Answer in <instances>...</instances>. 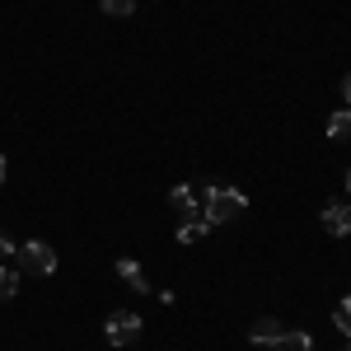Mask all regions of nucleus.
I'll return each mask as SVG.
<instances>
[{
  "instance_id": "nucleus-1",
  "label": "nucleus",
  "mask_w": 351,
  "mask_h": 351,
  "mask_svg": "<svg viewBox=\"0 0 351 351\" xmlns=\"http://www.w3.org/2000/svg\"><path fill=\"white\" fill-rule=\"evenodd\" d=\"M248 211V197L234 188H206V225H225Z\"/></svg>"
},
{
  "instance_id": "nucleus-2",
  "label": "nucleus",
  "mask_w": 351,
  "mask_h": 351,
  "mask_svg": "<svg viewBox=\"0 0 351 351\" xmlns=\"http://www.w3.org/2000/svg\"><path fill=\"white\" fill-rule=\"evenodd\" d=\"M19 267L33 271V276H52L56 271V248L43 239H28L24 248H19Z\"/></svg>"
},
{
  "instance_id": "nucleus-3",
  "label": "nucleus",
  "mask_w": 351,
  "mask_h": 351,
  "mask_svg": "<svg viewBox=\"0 0 351 351\" xmlns=\"http://www.w3.org/2000/svg\"><path fill=\"white\" fill-rule=\"evenodd\" d=\"M104 332H108L112 347H132L136 337H141V314H132V309H117V314H108Z\"/></svg>"
},
{
  "instance_id": "nucleus-4",
  "label": "nucleus",
  "mask_w": 351,
  "mask_h": 351,
  "mask_svg": "<svg viewBox=\"0 0 351 351\" xmlns=\"http://www.w3.org/2000/svg\"><path fill=\"white\" fill-rule=\"evenodd\" d=\"M324 230H328V234H337V239L351 234V206H347V202H328V206H324Z\"/></svg>"
},
{
  "instance_id": "nucleus-5",
  "label": "nucleus",
  "mask_w": 351,
  "mask_h": 351,
  "mask_svg": "<svg viewBox=\"0 0 351 351\" xmlns=\"http://www.w3.org/2000/svg\"><path fill=\"white\" fill-rule=\"evenodd\" d=\"M117 276H122V281H127L132 291H141V295H150V276L141 271V263H132V258H122V263H117Z\"/></svg>"
},
{
  "instance_id": "nucleus-6",
  "label": "nucleus",
  "mask_w": 351,
  "mask_h": 351,
  "mask_svg": "<svg viewBox=\"0 0 351 351\" xmlns=\"http://www.w3.org/2000/svg\"><path fill=\"white\" fill-rule=\"evenodd\" d=\"M281 332H286V328L276 324V319H258V324L248 328V337H253L258 347H276V342H281Z\"/></svg>"
},
{
  "instance_id": "nucleus-7",
  "label": "nucleus",
  "mask_w": 351,
  "mask_h": 351,
  "mask_svg": "<svg viewBox=\"0 0 351 351\" xmlns=\"http://www.w3.org/2000/svg\"><path fill=\"white\" fill-rule=\"evenodd\" d=\"M169 206H173L178 216H197V192L192 188H173L169 192Z\"/></svg>"
},
{
  "instance_id": "nucleus-8",
  "label": "nucleus",
  "mask_w": 351,
  "mask_h": 351,
  "mask_svg": "<svg viewBox=\"0 0 351 351\" xmlns=\"http://www.w3.org/2000/svg\"><path fill=\"white\" fill-rule=\"evenodd\" d=\"M328 141H351V108L328 117Z\"/></svg>"
},
{
  "instance_id": "nucleus-9",
  "label": "nucleus",
  "mask_w": 351,
  "mask_h": 351,
  "mask_svg": "<svg viewBox=\"0 0 351 351\" xmlns=\"http://www.w3.org/2000/svg\"><path fill=\"white\" fill-rule=\"evenodd\" d=\"M206 230H211V225H206V216L183 220V225H178V243H197V239H206Z\"/></svg>"
},
{
  "instance_id": "nucleus-10",
  "label": "nucleus",
  "mask_w": 351,
  "mask_h": 351,
  "mask_svg": "<svg viewBox=\"0 0 351 351\" xmlns=\"http://www.w3.org/2000/svg\"><path fill=\"white\" fill-rule=\"evenodd\" d=\"M314 342H309V332H295V328H286L281 332V342H276V351H309Z\"/></svg>"
},
{
  "instance_id": "nucleus-11",
  "label": "nucleus",
  "mask_w": 351,
  "mask_h": 351,
  "mask_svg": "<svg viewBox=\"0 0 351 351\" xmlns=\"http://www.w3.org/2000/svg\"><path fill=\"white\" fill-rule=\"evenodd\" d=\"M14 291H19V271H14V267H5V263H0V300H10Z\"/></svg>"
},
{
  "instance_id": "nucleus-12",
  "label": "nucleus",
  "mask_w": 351,
  "mask_h": 351,
  "mask_svg": "<svg viewBox=\"0 0 351 351\" xmlns=\"http://www.w3.org/2000/svg\"><path fill=\"white\" fill-rule=\"evenodd\" d=\"M332 324H337V332H347L351 337V295L337 300V309H332Z\"/></svg>"
},
{
  "instance_id": "nucleus-13",
  "label": "nucleus",
  "mask_w": 351,
  "mask_h": 351,
  "mask_svg": "<svg viewBox=\"0 0 351 351\" xmlns=\"http://www.w3.org/2000/svg\"><path fill=\"white\" fill-rule=\"evenodd\" d=\"M99 5H104V14H117V19H127L136 10V0H99Z\"/></svg>"
},
{
  "instance_id": "nucleus-14",
  "label": "nucleus",
  "mask_w": 351,
  "mask_h": 351,
  "mask_svg": "<svg viewBox=\"0 0 351 351\" xmlns=\"http://www.w3.org/2000/svg\"><path fill=\"white\" fill-rule=\"evenodd\" d=\"M14 253H19V248H14V243H10L5 234H0V263H5V258H14Z\"/></svg>"
},
{
  "instance_id": "nucleus-15",
  "label": "nucleus",
  "mask_w": 351,
  "mask_h": 351,
  "mask_svg": "<svg viewBox=\"0 0 351 351\" xmlns=\"http://www.w3.org/2000/svg\"><path fill=\"white\" fill-rule=\"evenodd\" d=\"M342 99H347V108H351V71H347V80H342Z\"/></svg>"
},
{
  "instance_id": "nucleus-16",
  "label": "nucleus",
  "mask_w": 351,
  "mask_h": 351,
  "mask_svg": "<svg viewBox=\"0 0 351 351\" xmlns=\"http://www.w3.org/2000/svg\"><path fill=\"white\" fill-rule=\"evenodd\" d=\"M0 183H5V160H0Z\"/></svg>"
},
{
  "instance_id": "nucleus-17",
  "label": "nucleus",
  "mask_w": 351,
  "mask_h": 351,
  "mask_svg": "<svg viewBox=\"0 0 351 351\" xmlns=\"http://www.w3.org/2000/svg\"><path fill=\"white\" fill-rule=\"evenodd\" d=\"M347 188H351V173H347Z\"/></svg>"
},
{
  "instance_id": "nucleus-18",
  "label": "nucleus",
  "mask_w": 351,
  "mask_h": 351,
  "mask_svg": "<svg viewBox=\"0 0 351 351\" xmlns=\"http://www.w3.org/2000/svg\"><path fill=\"white\" fill-rule=\"evenodd\" d=\"M347 351H351V347H347Z\"/></svg>"
}]
</instances>
